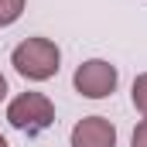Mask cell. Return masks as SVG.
Returning a JSON list of instances; mask_svg holds the SVG:
<instances>
[{"label": "cell", "mask_w": 147, "mask_h": 147, "mask_svg": "<svg viewBox=\"0 0 147 147\" xmlns=\"http://www.w3.org/2000/svg\"><path fill=\"white\" fill-rule=\"evenodd\" d=\"M116 82H120V72H116V65H110L106 58H89L72 75L75 92L86 96V99H106V96H113Z\"/></svg>", "instance_id": "cell-3"}, {"label": "cell", "mask_w": 147, "mask_h": 147, "mask_svg": "<svg viewBox=\"0 0 147 147\" xmlns=\"http://www.w3.org/2000/svg\"><path fill=\"white\" fill-rule=\"evenodd\" d=\"M130 147H147V120H140L134 127V137H130Z\"/></svg>", "instance_id": "cell-7"}, {"label": "cell", "mask_w": 147, "mask_h": 147, "mask_svg": "<svg viewBox=\"0 0 147 147\" xmlns=\"http://www.w3.org/2000/svg\"><path fill=\"white\" fill-rule=\"evenodd\" d=\"M3 99H7V79L0 75V103H3Z\"/></svg>", "instance_id": "cell-8"}, {"label": "cell", "mask_w": 147, "mask_h": 147, "mask_svg": "<svg viewBox=\"0 0 147 147\" xmlns=\"http://www.w3.org/2000/svg\"><path fill=\"white\" fill-rule=\"evenodd\" d=\"M10 65L17 75H24L28 82H48L58 75L62 65V51L51 38H24L14 51H10Z\"/></svg>", "instance_id": "cell-1"}, {"label": "cell", "mask_w": 147, "mask_h": 147, "mask_svg": "<svg viewBox=\"0 0 147 147\" xmlns=\"http://www.w3.org/2000/svg\"><path fill=\"white\" fill-rule=\"evenodd\" d=\"M130 99H134V110L147 120V72H140L134 79V89H130Z\"/></svg>", "instance_id": "cell-6"}, {"label": "cell", "mask_w": 147, "mask_h": 147, "mask_svg": "<svg viewBox=\"0 0 147 147\" xmlns=\"http://www.w3.org/2000/svg\"><path fill=\"white\" fill-rule=\"evenodd\" d=\"M7 123L28 137H38L55 123V106L45 92H21L7 106Z\"/></svg>", "instance_id": "cell-2"}, {"label": "cell", "mask_w": 147, "mask_h": 147, "mask_svg": "<svg viewBox=\"0 0 147 147\" xmlns=\"http://www.w3.org/2000/svg\"><path fill=\"white\" fill-rule=\"evenodd\" d=\"M72 147H116V127L106 116H82L72 127Z\"/></svg>", "instance_id": "cell-4"}, {"label": "cell", "mask_w": 147, "mask_h": 147, "mask_svg": "<svg viewBox=\"0 0 147 147\" xmlns=\"http://www.w3.org/2000/svg\"><path fill=\"white\" fill-rule=\"evenodd\" d=\"M24 3H28V0H0V28L17 24L21 14H24Z\"/></svg>", "instance_id": "cell-5"}, {"label": "cell", "mask_w": 147, "mask_h": 147, "mask_svg": "<svg viewBox=\"0 0 147 147\" xmlns=\"http://www.w3.org/2000/svg\"><path fill=\"white\" fill-rule=\"evenodd\" d=\"M0 147H10V144H7V137H3V134H0Z\"/></svg>", "instance_id": "cell-9"}]
</instances>
